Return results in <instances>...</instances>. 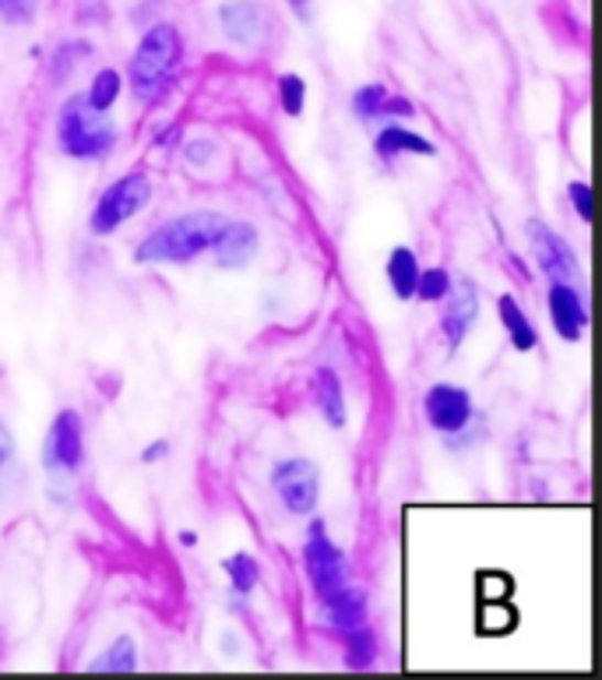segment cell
Segmentation results:
<instances>
[{
    "mask_svg": "<svg viewBox=\"0 0 602 680\" xmlns=\"http://www.w3.org/2000/svg\"><path fill=\"white\" fill-rule=\"evenodd\" d=\"M229 226V216L216 208H198L173 216L163 226H155L149 237H141L134 247L138 265H190L198 261L205 250L219 244L222 229Z\"/></svg>",
    "mask_w": 602,
    "mask_h": 680,
    "instance_id": "cell-1",
    "label": "cell"
},
{
    "mask_svg": "<svg viewBox=\"0 0 602 680\" xmlns=\"http://www.w3.org/2000/svg\"><path fill=\"white\" fill-rule=\"evenodd\" d=\"M184 61V40L180 29L169 22H155L141 32V40L131 53L128 64V78H131V93L138 102H155L158 96L173 85L176 67Z\"/></svg>",
    "mask_w": 602,
    "mask_h": 680,
    "instance_id": "cell-2",
    "label": "cell"
},
{
    "mask_svg": "<svg viewBox=\"0 0 602 680\" xmlns=\"http://www.w3.org/2000/svg\"><path fill=\"white\" fill-rule=\"evenodd\" d=\"M120 141V128L110 114L92 110L85 102V96H67V102L57 114V145L67 159H78V163H96L106 159Z\"/></svg>",
    "mask_w": 602,
    "mask_h": 680,
    "instance_id": "cell-3",
    "label": "cell"
},
{
    "mask_svg": "<svg viewBox=\"0 0 602 680\" xmlns=\"http://www.w3.org/2000/svg\"><path fill=\"white\" fill-rule=\"evenodd\" d=\"M85 465V423L78 409H61L43 438V469L53 490H67Z\"/></svg>",
    "mask_w": 602,
    "mask_h": 680,
    "instance_id": "cell-4",
    "label": "cell"
},
{
    "mask_svg": "<svg viewBox=\"0 0 602 680\" xmlns=\"http://www.w3.org/2000/svg\"><path fill=\"white\" fill-rule=\"evenodd\" d=\"M152 194L155 187H152L149 173H141V170L123 173L120 181H113L99 194L92 216H88V229H92L96 237H110V233H117L123 223H131L152 205Z\"/></svg>",
    "mask_w": 602,
    "mask_h": 680,
    "instance_id": "cell-5",
    "label": "cell"
},
{
    "mask_svg": "<svg viewBox=\"0 0 602 680\" xmlns=\"http://www.w3.org/2000/svg\"><path fill=\"white\" fill-rule=\"evenodd\" d=\"M304 571L317 603L349 585V553L331 540L325 518H314L304 540Z\"/></svg>",
    "mask_w": 602,
    "mask_h": 680,
    "instance_id": "cell-6",
    "label": "cell"
},
{
    "mask_svg": "<svg viewBox=\"0 0 602 680\" xmlns=\"http://www.w3.org/2000/svg\"><path fill=\"white\" fill-rule=\"evenodd\" d=\"M272 490L289 515H314L321 500V465L310 458H282L272 465Z\"/></svg>",
    "mask_w": 602,
    "mask_h": 680,
    "instance_id": "cell-7",
    "label": "cell"
},
{
    "mask_svg": "<svg viewBox=\"0 0 602 680\" xmlns=\"http://www.w3.org/2000/svg\"><path fill=\"white\" fill-rule=\"evenodd\" d=\"M528 247H533V258L539 265V272L550 282H568L581 285V265L574 247L560 237L557 229H550L543 219H528Z\"/></svg>",
    "mask_w": 602,
    "mask_h": 680,
    "instance_id": "cell-8",
    "label": "cell"
},
{
    "mask_svg": "<svg viewBox=\"0 0 602 680\" xmlns=\"http://www.w3.org/2000/svg\"><path fill=\"white\" fill-rule=\"evenodd\" d=\"M423 417H427V423L434 427L437 434H445V438H455V434L469 431V423L475 417L469 388L451 385V381L430 385L427 396H423Z\"/></svg>",
    "mask_w": 602,
    "mask_h": 680,
    "instance_id": "cell-9",
    "label": "cell"
},
{
    "mask_svg": "<svg viewBox=\"0 0 602 680\" xmlns=\"http://www.w3.org/2000/svg\"><path fill=\"white\" fill-rule=\"evenodd\" d=\"M546 311H550V325L563 343L578 346L581 338H585L589 307H585V296H581L578 285L550 282V290H546Z\"/></svg>",
    "mask_w": 602,
    "mask_h": 680,
    "instance_id": "cell-10",
    "label": "cell"
},
{
    "mask_svg": "<svg viewBox=\"0 0 602 680\" xmlns=\"http://www.w3.org/2000/svg\"><path fill=\"white\" fill-rule=\"evenodd\" d=\"M475 321H480V290H475V282L472 279L451 282V290L445 296V314H440V332H445L451 353L466 343Z\"/></svg>",
    "mask_w": 602,
    "mask_h": 680,
    "instance_id": "cell-11",
    "label": "cell"
},
{
    "mask_svg": "<svg viewBox=\"0 0 602 680\" xmlns=\"http://www.w3.org/2000/svg\"><path fill=\"white\" fill-rule=\"evenodd\" d=\"M219 25L226 40L240 50H258L264 43V14L254 0H226V4H219Z\"/></svg>",
    "mask_w": 602,
    "mask_h": 680,
    "instance_id": "cell-12",
    "label": "cell"
},
{
    "mask_svg": "<svg viewBox=\"0 0 602 680\" xmlns=\"http://www.w3.org/2000/svg\"><path fill=\"white\" fill-rule=\"evenodd\" d=\"M258 247H261V233L254 223L229 219L219 244L211 247V255H216V265L222 268V272H240V268H247L258 258Z\"/></svg>",
    "mask_w": 602,
    "mask_h": 680,
    "instance_id": "cell-13",
    "label": "cell"
},
{
    "mask_svg": "<svg viewBox=\"0 0 602 680\" xmlns=\"http://www.w3.org/2000/svg\"><path fill=\"white\" fill-rule=\"evenodd\" d=\"M321 624L325 632L346 638L349 632H357L360 624H366V593L357 585H342L339 593H331L321 600Z\"/></svg>",
    "mask_w": 602,
    "mask_h": 680,
    "instance_id": "cell-14",
    "label": "cell"
},
{
    "mask_svg": "<svg viewBox=\"0 0 602 680\" xmlns=\"http://www.w3.org/2000/svg\"><path fill=\"white\" fill-rule=\"evenodd\" d=\"M314 402L321 409V417L328 420L331 431L346 427V385L335 374V367H317L314 374Z\"/></svg>",
    "mask_w": 602,
    "mask_h": 680,
    "instance_id": "cell-15",
    "label": "cell"
},
{
    "mask_svg": "<svg viewBox=\"0 0 602 680\" xmlns=\"http://www.w3.org/2000/svg\"><path fill=\"white\" fill-rule=\"evenodd\" d=\"M497 314H501V325H504V332L511 338V349H515V353H533L539 346V332H536L533 321H528V314L518 303V296L501 293L497 296Z\"/></svg>",
    "mask_w": 602,
    "mask_h": 680,
    "instance_id": "cell-16",
    "label": "cell"
},
{
    "mask_svg": "<svg viewBox=\"0 0 602 680\" xmlns=\"http://www.w3.org/2000/svg\"><path fill=\"white\" fill-rule=\"evenodd\" d=\"M374 152L384 163H392L395 155H437V145L430 138L402 128V123H387V128L374 138Z\"/></svg>",
    "mask_w": 602,
    "mask_h": 680,
    "instance_id": "cell-17",
    "label": "cell"
},
{
    "mask_svg": "<svg viewBox=\"0 0 602 680\" xmlns=\"http://www.w3.org/2000/svg\"><path fill=\"white\" fill-rule=\"evenodd\" d=\"M419 258L413 247H392V255H387V265H384V276H387V285H392L395 300H416V279H419Z\"/></svg>",
    "mask_w": 602,
    "mask_h": 680,
    "instance_id": "cell-18",
    "label": "cell"
},
{
    "mask_svg": "<svg viewBox=\"0 0 602 680\" xmlns=\"http://www.w3.org/2000/svg\"><path fill=\"white\" fill-rule=\"evenodd\" d=\"M88 673H134L138 670V646L131 635H120L106 646L96 659L85 663Z\"/></svg>",
    "mask_w": 602,
    "mask_h": 680,
    "instance_id": "cell-19",
    "label": "cell"
},
{
    "mask_svg": "<svg viewBox=\"0 0 602 680\" xmlns=\"http://www.w3.org/2000/svg\"><path fill=\"white\" fill-rule=\"evenodd\" d=\"M222 571H226V579H229V589H233V596L247 600L258 589L261 582V568H258V558L254 553H247V550H237V553H229V558L222 561Z\"/></svg>",
    "mask_w": 602,
    "mask_h": 680,
    "instance_id": "cell-20",
    "label": "cell"
},
{
    "mask_svg": "<svg viewBox=\"0 0 602 680\" xmlns=\"http://www.w3.org/2000/svg\"><path fill=\"white\" fill-rule=\"evenodd\" d=\"M120 93H123L120 71H117V67H99V71H96V78H92V85H88V93H81V96H85L88 106H92V110L110 114L113 106H117V99H120Z\"/></svg>",
    "mask_w": 602,
    "mask_h": 680,
    "instance_id": "cell-21",
    "label": "cell"
},
{
    "mask_svg": "<svg viewBox=\"0 0 602 680\" xmlns=\"http://www.w3.org/2000/svg\"><path fill=\"white\" fill-rule=\"evenodd\" d=\"M377 663V638L370 624H360L357 632L346 635V667L349 670H366Z\"/></svg>",
    "mask_w": 602,
    "mask_h": 680,
    "instance_id": "cell-22",
    "label": "cell"
},
{
    "mask_svg": "<svg viewBox=\"0 0 602 680\" xmlns=\"http://www.w3.org/2000/svg\"><path fill=\"white\" fill-rule=\"evenodd\" d=\"M92 57V43H85V40H70V43H61L57 53H53V61H50V78L53 82H67L70 75L78 71L81 61Z\"/></svg>",
    "mask_w": 602,
    "mask_h": 680,
    "instance_id": "cell-23",
    "label": "cell"
},
{
    "mask_svg": "<svg viewBox=\"0 0 602 680\" xmlns=\"http://www.w3.org/2000/svg\"><path fill=\"white\" fill-rule=\"evenodd\" d=\"M278 102H282V114L286 117H304L307 110V82L304 75H293V71H286V75L278 78Z\"/></svg>",
    "mask_w": 602,
    "mask_h": 680,
    "instance_id": "cell-24",
    "label": "cell"
},
{
    "mask_svg": "<svg viewBox=\"0 0 602 680\" xmlns=\"http://www.w3.org/2000/svg\"><path fill=\"white\" fill-rule=\"evenodd\" d=\"M384 99H387V88L381 82H370V85H360L357 93H352L349 106L360 120H374V117H381Z\"/></svg>",
    "mask_w": 602,
    "mask_h": 680,
    "instance_id": "cell-25",
    "label": "cell"
},
{
    "mask_svg": "<svg viewBox=\"0 0 602 680\" xmlns=\"http://www.w3.org/2000/svg\"><path fill=\"white\" fill-rule=\"evenodd\" d=\"M451 272L448 268H427V272H419V279H416V300H423V303H440L448 296V290H451Z\"/></svg>",
    "mask_w": 602,
    "mask_h": 680,
    "instance_id": "cell-26",
    "label": "cell"
},
{
    "mask_svg": "<svg viewBox=\"0 0 602 680\" xmlns=\"http://www.w3.org/2000/svg\"><path fill=\"white\" fill-rule=\"evenodd\" d=\"M219 145L211 138H190V141H180V155L184 163L194 166V170H208V163L216 159Z\"/></svg>",
    "mask_w": 602,
    "mask_h": 680,
    "instance_id": "cell-27",
    "label": "cell"
},
{
    "mask_svg": "<svg viewBox=\"0 0 602 680\" xmlns=\"http://www.w3.org/2000/svg\"><path fill=\"white\" fill-rule=\"evenodd\" d=\"M40 11V0H0V18L11 25H25Z\"/></svg>",
    "mask_w": 602,
    "mask_h": 680,
    "instance_id": "cell-28",
    "label": "cell"
},
{
    "mask_svg": "<svg viewBox=\"0 0 602 680\" xmlns=\"http://www.w3.org/2000/svg\"><path fill=\"white\" fill-rule=\"evenodd\" d=\"M568 198H571V205L578 212V219L589 226L592 223V187L585 181H571L568 184Z\"/></svg>",
    "mask_w": 602,
    "mask_h": 680,
    "instance_id": "cell-29",
    "label": "cell"
},
{
    "mask_svg": "<svg viewBox=\"0 0 602 680\" xmlns=\"http://www.w3.org/2000/svg\"><path fill=\"white\" fill-rule=\"evenodd\" d=\"M11 462H14V438L8 434V427H0V487H4Z\"/></svg>",
    "mask_w": 602,
    "mask_h": 680,
    "instance_id": "cell-30",
    "label": "cell"
},
{
    "mask_svg": "<svg viewBox=\"0 0 602 680\" xmlns=\"http://www.w3.org/2000/svg\"><path fill=\"white\" fill-rule=\"evenodd\" d=\"M413 114H416V106L405 96H387L381 106V117H413Z\"/></svg>",
    "mask_w": 602,
    "mask_h": 680,
    "instance_id": "cell-31",
    "label": "cell"
},
{
    "mask_svg": "<svg viewBox=\"0 0 602 680\" xmlns=\"http://www.w3.org/2000/svg\"><path fill=\"white\" fill-rule=\"evenodd\" d=\"M152 141H155L158 149H180V141H184L180 123H169V128H158Z\"/></svg>",
    "mask_w": 602,
    "mask_h": 680,
    "instance_id": "cell-32",
    "label": "cell"
},
{
    "mask_svg": "<svg viewBox=\"0 0 602 680\" xmlns=\"http://www.w3.org/2000/svg\"><path fill=\"white\" fill-rule=\"evenodd\" d=\"M169 455V441H152V444H145V449H141V462L145 465H155V462H163Z\"/></svg>",
    "mask_w": 602,
    "mask_h": 680,
    "instance_id": "cell-33",
    "label": "cell"
},
{
    "mask_svg": "<svg viewBox=\"0 0 602 680\" xmlns=\"http://www.w3.org/2000/svg\"><path fill=\"white\" fill-rule=\"evenodd\" d=\"M289 11L299 18V22H310V8H314V0H286Z\"/></svg>",
    "mask_w": 602,
    "mask_h": 680,
    "instance_id": "cell-34",
    "label": "cell"
},
{
    "mask_svg": "<svg viewBox=\"0 0 602 680\" xmlns=\"http://www.w3.org/2000/svg\"><path fill=\"white\" fill-rule=\"evenodd\" d=\"M240 652V638L233 632H222V656H237Z\"/></svg>",
    "mask_w": 602,
    "mask_h": 680,
    "instance_id": "cell-35",
    "label": "cell"
},
{
    "mask_svg": "<svg viewBox=\"0 0 602 680\" xmlns=\"http://www.w3.org/2000/svg\"><path fill=\"white\" fill-rule=\"evenodd\" d=\"M176 540H180L184 547H198V532H190V529H184L180 536H176Z\"/></svg>",
    "mask_w": 602,
    "mask_h": 680,
    "instance_id": "cell-36",
    "label": "cell"
}]
</instances>
